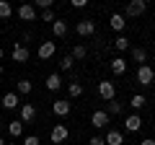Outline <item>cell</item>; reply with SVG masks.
Segmentation results:
<instances>
[{"label":"cell","instance_id":"obj_15","mask_svg":"<svg viewBox=\"0 0 155 145\" xmlns=\"http://www.w3.org/2000/svg\"><path fill=\"white\" fill-rule=\"evenodd\" d=\"M109 65H111V72H114V75H124V72H127V60H124V57H114Z\"/></svg>","mask_w":155,"mask_h":145},{"label":"cell","instance_id":"obj_18","mask_svg":"<svg viewBox=\"0 0 155 145\" xmlns=\"http://www.w3.org/2000/svg\"><path fill=\"white\" fill-rule=\"evenodd\" d=\"M3 106L5 109H18V93H5L3 96Z\"/></svg>","mask_w":155,"mask_h":145},{"label":"cell","instance_id":"obj_36","mask_svg":"<svg viewBox=\"0 0 155 145\" xmlns=\"http://www.w3.org/2000/svg\"><path fill=\"white\" fill-rule=\"evenodd\" d=\"M0 145H5V137H3V135H0Z\"/></svg>","mask_w":155,"mask_h":145},{"label":"cell","instance_id":"obj_6","mask_svg":"<svg viewBox=\"0 0 155 145\" xmlns=\"http://www.w3.org/2000/svg\"><path fill=\"white\" fill-rule=\"evenodd\" d=\"M11 57H13V62H26V60H28V47L23 44V42L13 44V49H11Z\"/></svg>","mask_w":155,"mask_h":145},{"label":"cell","instance_id":"obj_22","mask_svg":"<svg viewBox=\"0 0 155 145\" xmlns=\"http://www.w3.org/2000/svg\"><path fill=\"white\" fill-rule=\"evenodd\" d=\"M114 47H116V49H119V52H127V49H129V39H127V36H122V34H119V36H116V39H114Z\"/></svg>","mask_w":155,"mask_h":145},{"label":"cell","instance_id":"obj_32","mask_svg":"<svg viewBox=\"0 0 155 145\" xmlns=\"http://www.w3.org/2000/svg\"><path fill=\"white\" fill-rule=\"evenodd\" d=\"M23 145H39V137L36 135H26V143Z\"/></svg>","mask_w":155,"mask_h":145},{"label":"cell","instance_id":"obj_33","mask_svg":"<svg viewBox=\"0 0 155 145\" xmlns=\"http://www.w3.org/2000/svg\"><path fill=\"white\" fill-rule=\"evenodd\" d=\"M88 145H106V143H104V137H98V135H93V137L88 140Z\"/></svg>","mask_w":155,"mask_h":145},{"label":"cell","instance_id":"obj_29","mask_svg":"<svg viewBox=\"0 0 155 145\" xmlns=\"http://www.w3.org/2000/svg\"><path fill=\"white\" fill-rule=\"evenodd\" d=\"M52 3H54V0H34V8H41V11H47V8H52Z\"/></svg>","mask_w":155,"mask_h":145},{"label":"cell","instance_id":"obj_12","mask_svg":"<svg viewBox=\"0 0 155 145\" xmlns=\"http://www.w3.org/2000/svg\"><path fill=\"white\" fill-rule=\"evenodd\" d=\"M70 109H72V106L67 104L65 99H57L54 104H52V112H54L57 117H67V114H70Z\"/></svg>","mask_w":155,"mask_h":145},{"label":"cell","instance_id":"obj_10","mask_svg":"<svg viewBox=\"0 0 155 145\" xmlns=\"http://www.w3.org/2000/svg\"><path fill=\"white\" fill-rule=\"evenodd\" d=\"M140 127H142V117H140V114H129V117L124 119V130H127V132H140Z\"/></svg>","mask_w":155,"mask_h":145},{"label":"cell","instance_id":"obj_14","mask_svg":"<svg viewBox=\"0 0 155 145\" xmlns=\"http://www.w3.org/2000/svg\"><path fill=\"white\" fill-rule=\"evenodd\" d=\"M104 143L106 145H124V135L119 132V130H109L106 137H104Z\"/></svg>","mask_w":155,"mask_h":145},{"label":"cell","instance_id":"obj_16","mask_svg":"<svg viewBox=\"0 0 155 145\" xmlns=\"http://www.w3.org/2000/svg\"><path fill=\"white\" fill-rule=\"evenodd\" d=\"M47 88H49V91H60V88H62V78L57 75V72L47 75Z\"/></svg>","mask_w":155,"mask_h":145},{"label":"cell","instance_id":"obj_35","mask_svg":"<svg viewBox=\"0 0 155 145\" xmlns=\"http://www.w3.org/2000/svg\"><path fill=\"white\" fill-rule=\"evenodd\" d=\"M3 57H5V49H3V47H0V60H3Z\"/></svg>","mask_w":155,"mask_h":145},{"label":"cell","instance_id":"obj_5","mask_svg":"<svg viewBox=\"0 0 155 145\" xmlns=\"http://www.w3.org/2000/svg\"><path fill=\"white\" fill-rule=\"evenodd\" d=\"M98 96H101L104 101L116 99V86H114V83H109V80H101V83H98Z\"/></svg>","mask_w":155,"mask_h":145},{"label":"cell","instance_id":"obj_2","mask_svg":"<svg viewBox=\"0 0 155 145\" xmlns=\"http://www.w3.org/2000/svg\"><path fill=\"white\" fill-rule=\"evenodd\" d=\"M137 83H140V86L155 83V70H153L150 65H140V67H137Z\"/></svg>","mask_w":155,"mask_h":145},{"label":"cell","instance_id":"obj_13","mask_svg":"<svg viewBox=\"0 0 155 145\" xmlns=\"http://www.w3.org/2000/svg\"><path fill=\"white\" fill-rule=\"evenodd\" d=\"M18 112H21V122L26 124V122H31V119L36 117V106H34V104H21Z\"/></svg>","mask_w":155,"mask_h":145},{"label":"cell","instance_id":"obj_21","mask_svg":"<svg viewBox=\"0 0 155 145\" xmlns=\"http://www.w3.org/2000/svg\"><path fill=\"white\" fill-rule=\"evenodd\" d=\"M145 104H147V99H145L142 93H134L132 99H129V106H132V109H142Z\"/></svg>","mask_w":155,"mask_h":145},{"label":"cell","instance_id":"obj_27","mask_svg":"<svg viewBox=\"0 0 155 145\" xmlns=\"http://www.w3.org/2000/svg\"><path fill=\"white\" fill-rule=\"evenodd\" d=\"M88 57V49H85L83 44H78L75 49H72V60H85Z\"/></svg>","mask_w":155,"mask_h":145},{"label":"cell","instance_id":"obj_28","mask_svg":"<svg viewBox=\"0 0 155 145\" xmlns=\"http://www.w3.org/2000/svg\"><path fill=\"white\" fill-rule=\"evenodd\" d=\"M72 62H75V60H72V55H65V57H62V62H60V70H70Z\"/></svg>","mask_w":155,"mask_h":145},{"label":"cell","instance_id":"obj_8","mask_svg":"<svg viewBox=\"0 0 155 145\" xmlns=\"http://www.w3.org/2000/svg\"><path fill=\"white\" fill-rule=\"evenodd\" d=\"M54 52H57V44L54 42H41L39 44V60H49V57H54Z\"/></svg>","mask_w":155,"mask_h":145},{"label":"cell","instance_id":"obj_30","mask_svg":"<svg viewBox=\"0 0 155 145\" xmlns=\"http://www.w3.org/2000/svg\"><path fill=\"white\" fill-rule=\"evenodd\" d=\"M41 21H52V23L57 21V18H54V13H52V8H47V11H41Z\"/></svg>","mask_w":155,"mask_h":145},{"label":"cell","instance_id":"obj_1","mask_svg":"<svg viewBox=\"0 0 155 145\" xmlns=\"http://www.w3.org/2000/svg\"><path fill=\"white\" fill-rule=\"evenodd\" d=\"M145 8H147V0H129L127 8H124V18H137V16H142Z\"/></svg>","mask_w":155,"mask_h":145},{"label":"cell","instance_id":"obj_11","mask_svg":"<svg viewBox=\"0 0 155 145\" xmlns=\"http://www.w3.org/2000/svg\"><path fill=\"white\" fill-rule=\"evenodd\" d=\"M109 26L114 29V31H124V26H127L124 13H111V16H109Z\"/></svg>","mask_w":155,"mask_h":145},{"label":"cell","instance_id":"obj_37","mask_svg":"<svg viewBox=\"0 0 155 145\" xmlns=\"http://www.w3.org/2000/svg\"><path fill=\"white\" fill-rule=\"evenodd\" d=\"M0 75H3V65H0Z\"/></svg>","mask_w":155,"mask_h":145},{"label":"cell","instance_id":"obj_23","mask_svg":"<svg viewBox=\"0 0 155 145\" xmlns=\"http://www.w3.org/2000/svg\"><path fill=\"white\" fill-rule=\"evenodd\" d=\"M16 88H18V93H21V96H28L34 86H31V80H26V78H23V80H18V86H16Z\"/></svg>","mask_w":155,"mask_h":145},{"label":"cell","instance_id":"obj_9","mask_svg":"<svg viewBox=\"0 0 155 145\" xmlns=\"http://www.w3.org/2000/svg\"><path fill=\"white\" fill-rule=\"evenodd\" d=\"M75 31L80 34V36H93V34H96V23L88 21V18H83V21H78Z\"/></svg>","mask_w":155,"mask_h":145},{"label":"cell","instance_id":"obj_24","mask_svg":"<svg viewBox=\"0 0 155 145\" xmlns=\"http://www.w3.org/2000/svg\"><path fill=\"white\" fill-rule=\"evenodd\" d=\"M52 31H54V36H65L67 34V23L65 21H54L52 23Z\"/></svg>","mask_w":155,"mask_h":145},{"label":"cell","instance_id":"obj_3","mask_svg":"<svg viewBox=\"0 0 155 145\" xmlns=\"http://www.w3.org/2000/svg\"><path fill=\"white\" fill-rule=\"evenodd\" d=\"M91 124H93L96 130L109 127V124H111V114H109V112H104V109H98V112H93V114H91Z\"/></svg>","mask_w":155,"mask_h":145},{"label":"cell","instance_id":"obj_17","mask_svg":"<svg viewBox=\"0 0 155 145\" xmlns=\"http://www.w3.org/2000/svg\"><path fill=\"white\" fill-rule=\"evenodd\" d=\"M8 132H11L13 137H21V135H23V122H21V119H13V122H8Z\"/></svg>","mask_w":155,"mask_h":145},{"label":"cell","instance_id":"obj_4","mask_svg":"<svg viewBox=\"0 0 155 145\" xmlns=\"http://www.w3.org/2000/svg\"><path fill=\"white\" fill-rule=\"evenodd\" d=\"M67 135H70V132H67V124H54L52 132H49V140H52L54 145H62V143L67 140Z\"/></svg>","mask_w":155,"mask_h":145},{"label":"cell","instance_id":"obj_7","mask_svg":"<svg viewBox=\"0 0 155 145\" xmlns=\"http://www.w3.org/2000/svg\"><path fill=\"white\" fill-rule=\"evenodd\" d=\"M18 18L21 21H36V8L31 5V3H23V5H18Z\"/></svg>","mask_w":155,"mask_h":145},{"label":"cell","instance_id":"obj_38","mask_svg":"<svg viewBox=\"0 0 155 145\" xmlns=\"http://www.w3.org/2000/svg\"><path fill=\"white\" fill-rule=\"evenodd\" d=\"M0 127H3V122H0Z\"/></svg>","mask_w":155,"mask_h":145},{"label":"cell","instance_id":"obj_31","mask_svg":"<svg viewBox=\"0 0 155 145\" xmlns=\"http://www.w3.org/2000/svg\"><path fill=\"white\" fill-rule=\"evenodd\" d=\"M88 3H91V0H70V5H72V8H85Z\"/></svg>","mask_w":155,"mask_h":145},{"label":"cell","instance_id":"obj_19","mask_svg":"<svg viewBox=\"0 0 155 145\" xmlns=\"http://www.w3.org/2000/svg\"><path fill=\"white\" fill-rule=\"evenodd\" d=\"M132 60L140 62V65H145V62H147V52H145L142 47H134V49H132Z\"/></svg>","mask_w":155,"mask_h":145},{"label":"cell","instance_id":"obj_20","mask_svg":"<svg viewBox=\"0 0 155 145\" xmlns=\"http://www.w3.org/2000/svg\"><path fill=\"white\" fill-rule=\"evenodd\" d=\"M11 16H13V8H11V3H8V0H0V18H3V21H8Z\"/></svg>","mask_w":155,"mask_h":145},{"label":"cell","instance_id":"obj_34","mask_svg":"<svg viewBox=\"0 0 155 145\" xmlns=\"http://www.w3.org/2000/svg\"><path fill=\"white\" fill-rule=\"evenodd\" d=\"M140 145H155V140H153V137H145V140H142Z\"/></svg>","mask_w":155,"mask_h":145},{"label":"cell","instance_id":"obj_25","mask_svg":"<svg viewBox=\"0 0 155 145\" xmlns=\"http://www.w3.org/2000/svg\"><path fill=\"white\" fill-rule=\"evenodd\" d=\"M109 114H122L124 112V106H122V101H116V99H111L109 101V109H106Z\"/></svg>","mask_w":155,"mask_h":145},{"label":"cell","instance_id":"obj_26","mask_svg":"<svg viewBox=\"0 0 155 145\" xmlns=\"http://www.w3.org/2000/svg\"><path fill=\"white\" fill-rule=\"evenodd\" d=\"M67 93H70L72 99L83 96V86H80V83H67Z\"/></svg>","mask_w":155,"mask_h":145}]
</instances>
